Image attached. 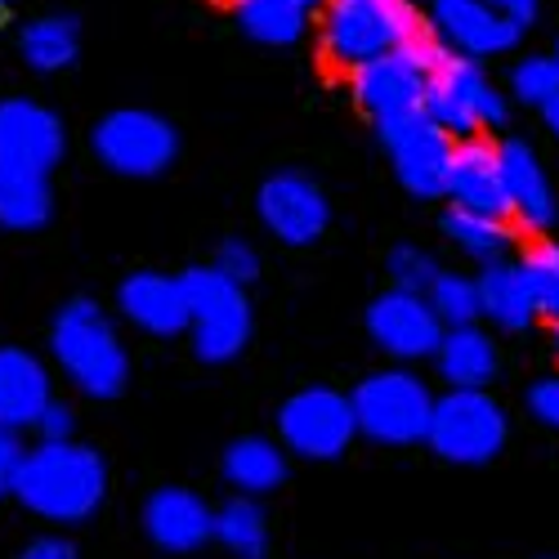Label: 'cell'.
<instances>
[{
	"label": "cell",
	"instance_id": "ee69618b",
	"mask_svg": "<svg viewBox=\"0 0 559 559\" xmlns=\"http://www.w3.org/2000/svg\"><path fill=\"white\" fill-rule=\"evenodd\" d=\"M555 59H559V50H555Z\"/></svg>",
	"mask_w": 559,
	"mask_h": 559
},
{
	"label": "cell",
	"instance_id": "277c9868",
	"mask_svg": "<svg viewBox=\"0 0 559 559\" xmlns=\"http://www.w3.org/2000/svg\"><path fill=\"white\" fill-rule=\"evenodd\" d=\"M443 55V45L426 32L416 36L407 45H399V50H385L377 59H367L349 72V95L354 104L377 121H399L407 112H421L426 104V90H430V72Z\"/></svg>",
	"mask_w": 559,
	"mask_h": 559
},
{
	"label": "cell",
	"instance_id": "74e56055",
	"mask_svg": "<svg viewBox=\"0 0 559 559\" xmlns=\"http://www.w3.org/2000/svg\"><path fill=\"white\" fill-rule=\"evenodd\" d=\"M484 5H492L497 14H506L510 23H520V27H528L537 19V0H484Z\"/></svg>",
	"mask_w": 559,
	"mask_h": 559
},
{
	"label": "cell",
	"instance_id": "8d00e7d4",
	"mask_svg": "<svg viewBox=\"0 0 559 559\" xmlns=\"http://www.w3.org/2000/svg\"><path fill=\"white\" fill-rule=\"evenodd\" d=\"M19 559H76V546L63 537H36V542H27V550Z\"/></svg>",
	"mask_w": 559,
	"mask_h": 559
},
{
	"label": "cell",
	"instance_id": "7c38bea8",
	"mask_svg": "<svg viewBox=\"0 0 559 559\" xmlns=\"http://www.w3.org/2000/svg\"><path fill=\"white\" fill-rule=\"evenodd\" d=\"M255 211H260V224L287 247L318 242L322 233H328V224H332L328 193H322L309 175H296V170L269 175L260 183V193H255Z\"/></svg>",
	"mask_w": 559,
	"mask_h": 559
},
{
	"label": "cell",
	"instance_id": "5bb4252c",
	"mask_svg": "<svg viewBox=\"0 0 559 559\" xmlns=\"http://www.w3.org/2000/svg\"><path fill=\"white\" fill-rule=\"evenodd\" d=\"M367 332L399 362H421V358H435V349H439L448 328L435 318L426 296L385 292V296L371 300V309H367Z\"/></svg>",
	"mask_w": 559,
	"mask_h": 559
},
{
	"label": "cell",
	"instance_id": "7402d4cb",
	"mask_svg": "<svg viewBox=\"0 0 559 559\" xmlns=\"http://www.w3.org/2000/svg\"><path fill=\"white\" fill-rule=\"evenodd\" d=\"M228 14L247 40L273 45V50H287V45L305 40L309 19H313L296 0H228Z\"/></svg>",
	"mask_w": 559,
	"mask_h": 559
},
{
	"label": "cell",
	"instance_id": "4316f807",
	"mask_svg": "<svg viewBox=\"0 0 559 559\" xmlns=\"http://www.w3.org/2000/svg\"><path fill=\"white\" fill-rule=\"evenodd\" d=\"M443 233L456 242V251H465V255L479 260V264H497L510 251V242H515V233H510L506 219L479 215V211H461V206H448Z\"/></svg>",
	"mask_w": 559,
	"mask_h": 559
},
{
	"label": "cell",
	"instance_id": "ba28073f",
	"mask_svg": "<svg viewBox=\"0 0 559 559\" xmlns=\"http://www.w3.org/2000/svg\"><path fill=\"white\" fill-rule=\"evenodd\" d=\"M426 443L456 465H484L506 443V412L484 390H448L430 407Z\"/></svg>",
	"mask_w": 559,
	"mask_h": 559
},
{
	"label": "cell",
	"instance_id": "3957f363",
	"mask_svg": "<svg viewBox=\"0 0 559 559\" xmlns=\"http://www.w3.org/2000/svg\"><path fill=\"white\" fill-rule=\"evenodd\" d=\"M416 36H426V23L407 0H328L322 5L318 45L322 59L341 72H354L358 63L399 50Z\"/></svg>",
	"mask_w": 559,
	"mask_h": 559
},
{
	"label": "cell",
	"instance_id": "b9f144b4",
	"mask_svg": "<svg viewBox=\"0 0 559 559\" xmlns=\"http://www.w3.org/2000/svg\"><path fill=\"white\" fill-rule=\"evenodd\" d=\"M407 5H416V10H421V5H426V0H407Z\"/></svg>",
	"mask_w": 559,
	"mask_h": 559
},
{
	"label": "cell",
	"instance_id": "f546056e",
	"mask_svg": "<svg viewBox=\"0 0 559 559\" xmlns=\"http://www.w3.org/2000/svg\"><path fill=\"white\" fill-rule=\"evenodd\" d=\"M435 318L443 322V328H475V318H479V287H475V277H461V273H443L430 283L426 292Z\"/></svg>",
	"mask_w": 559,
	"mask_h": 559
},
{
	"label": "cell",
	"instance_id": "6da1fadb",
	"mask_svg": "<svg viewBox=\"0 0 559 559\" xmlns=\"http://www.w3.org/2000/svg\"><path fill=\"white\" fill-rule=\"evenodd\" d=\"M10 492L50 524H85L108 497V465L95 448L72 439L40 443L23 452Z\"/></svg>",
	"mask_w": 559,
	"mask_h": 559
},
{
	"label": "cell",
	"instance_id": "30bf717a",
	"mask_svg": "<svg viewBox=\"0 0 559 559\" xmlns=\"http://www.w3.org/2000/svg\"><path fill=\"white\" fill-rule=\"evenodd\" d=\"M277 435H283L287 452L296 456L332 461L354 443L358 426H354V407L341 390L309 385L277 407Z\"/></svg>",
	"mask_w": 559,
	"mask_h": 559
},
{
	"label": "cell",
	"instance_id": "e0dca14e",
	"mask_svg": "<svg viewBox=\"0 0 559 559\" xmlns=\"http://www.w3.org/2000/svg\"><path fill=\"white\" fill-rule=\"evenodd\" d=\"M117 309L126 313V322H134L139 332L162 336V341L189 332L183 287H179V277H166V273H130L117 287Z\"/></svg>",
	"mask_w": 559,
	"mask_h": 559
},
{
	"label": "cell",
	"instance_id": "1f68e13d",
	"mask_svg": "<svg viewBox=\"0 0 559 559\" xmlns=\"http://www.w3.org/2000/svg\"><path fill=\"white\" fill-rule=\"evenodd\" d=\"M390 277H394V292L426 296L430 283L439 277V264H435V255L421 251V247H394V251H390Z\"/></svg>",
	"mask_w": 559,
	"mask_h": 559
},
{
	"label": "cell",
	"instance_id": "8fae6325",
	"mask_svg": "<svg viewBox=\"0 0 559 559\" xmlns=\"http://www.w3.org/2000/svg\"><path fill=\"white\" fill-rule=\"evenodd\" d=\"M377 134L394 162L399 183L412 198H443L452 139L426 112H407L399 121H385V126H377Z\"/></svg>",
	"mask_w": 559,
	"mask_h": 559
},
{
	"label": "cell",
	"instance_id": "9c48e42d",
	"mask_svg": "<svg viewBox=\"0 0 559 559\" xmlns=\"http://www.w3.org/2000/svg\"><path fill=\"white\" fill-rule=\"evenodd\" d=\"M99 162L112 170V175H126V179H153L162 175L175 153H179V134L166 117L148 112V108H117L108 112L95 134H90Z\"/></svg>",
	"mask_w": 559,
	"mask_h": 559
},
{
	"label": "cell",
	"instance_id": "44dd1931",
	"mask_svg": "<svg viewBox=\"0 0 559 559\" xmlns=\"http://www.w3.org/2000/svg\"><path fill=\"white\" fill-rule=\"evenodd\" d=\"M435 358L452 390H484L497 377V345L479 328H448Z\"/></svg>",
	"mask_w": 559,
	"mask_h": 559
},
{
	"label": "cell",
	"instance_id": "d590c367",
	"mask_svg": "<svg viewBox=\"0 0 559 559\" xmlns=\"http://www.w3.org/2000/svg\"><path fill=\"white\" fill-rule=\"evenodd\" d=\"M19 461H23V443H19V435H14V430H0V497H10Z\"/></svg>",
	"mask_w": 559,
	"mask_h": 559
},
{
	"label": "cell",
	"instance_id": "ac0fdd59",
	"mask_svg": "<svg viewBox=\"0 0 559 559\" xmlns=\"http://www.w3.org/2000/svg\"><path fill=\"white\" fill-rule=\"evenodd\" d=\"M497 162H501V179H506L510 215H515L524 228H533V233L550 228L559 206H555V189H550L537 153L524 144V139H506V144H497Z\"/></svg>",
	"mask_w": 559,
	"mask_h": 559
},
{
	"label": "cell",
	"instance_id": "4dcf8cb0",
	"mask_svg": "<svg viewBox=\"0 0 559 559\" xmlns=\"http://www.w3.org/2000/svg\"><path fill=\"white\" fill-rule=\"evenodd\" d=\"M510 90H515L524 104L546 108L559 95V59L555 55H533V59L515 63V72H510Z\"/></svg>",
	"mask_w": 559,
	"mask_h": 559
},
{
	"label": "cell",
	"instance_id": "836d02e7",
	"mask_svg": "<svg viewBox=\"0 0 559 559\" xmlns=\"http://www.w3.org/2000/svg\"><path fill=\"white\" fill-rule=\"evenodd\" d=\"M72 426H76V416H72V407L59 403V399H50V403L40 407V416H36L40 443H63V439H72Z\"/></svg>",
	"mask_w": 559,
	"mask_h": 559
},
{
	"label": "cell",
	"instance_id": "ab89813d",
	"mask_svg": "<svg viewBox=\"0 0 559 559\" xmlns=\"http://www.w3.org/2000/svg\"><path fill=\"white\" fill-rule=\"evenodd\" d=\"M296 5H300V10H309V14H318L322 5H328V0H296Z\"/></svg>",
	"mask_w": 559,
	"mask_h": 559
},
{
	"label": "cell",
	"instance_id": "4fadbf2b",
	"mask_svg": "<svg viewBox=\"0 0 559 559\" xmlns=\"http://www.w3.org/2000/svg\"><path fill=\"white\" fill-rule=\"evenodd\" d=\"M430 5V27L439 36L443 50L465 55V59H497L506 50H515L524 27L497 14L484 0H426Z\"/></svg>",
	"mask_w": 559,
	"mask_h": 559
},
{
	"label": "cell",
	"instance_id": "d4e9b609",
	"mask_svg": "<svg viewBox=\"0 0 559 559\" xmlns=\"http://www.w3.org/2000/svg\"><path fill=\"white\" fill-rule=\"evenodd\" d=\"M55 215V193H50V179L36 175V170H10L0 166V224L32 233L40 224H50Z\"/></svg>",
	"mask_w": 559,
	"mask_h": 559
},
{
	"label": "cell",
	"instance_id": "9a60e30c",
	"mask_svg": "<svg viewBox=\"0 0 559 559\" xmlns=\"http://www.w3.org/2000/svg\"><path fill=\"white\" fill-rule=\"evenodd\" d=\"M63 148H68V134L50 108H40L32 99L0 104V166L50 175L63 162Z\"/></svg>",
	"mask_w": 559,
	"mask_h": 559
},
{
	"label": "cell",
	"instance_id": "ffe728a7",
	"mask_svg": "<svg viewBox=\"0 0 559 559\" xmlns=\"http://www.w3.org/2000/svg\"><path fill=\"white\" fill-rule=\"evenodd\" d=\"M50 403V371L27 349L5 345L0 349V430H27L36 426L40 407Z\"/></svg>",
	"mask_w": 559,
	"mask_h": 559
},
{
	"label": "cell",
	"instance_id": "cb8c5ba5",
	"mask_svg": "<svg viewBox=\"0 0 559 559\" xmlns=\"http://www.w3.org/2000/svg\"><path fill=\"white\" fill-rule=\"evenodd\" d=\"M224 479L233 488H242L247 497L273 492L277 484L287 479V452L277 448L273 439L247 435L238 443H228V452H224Z\"/></svg>",
	"mask_w": 559,
	"mask_h": 559
},
{
	"label": "cell",
	"instance_id": "7a4b0ae2",
	"mask_svg": "<svg viewBox=\"0 0 559 559\" xmlns=\"http://www.w3.org/2000/svg\"><path fill=\"white\" fill-rule=\"evenodd\" d=\"M50 349L68 371V381L90 399H117L130 381L126 345L95 300H72L55 313Z\"/></svg>",
	"mask_w": 559,
	"mask_h": 559
},
{
	"label": "cell",
	"instance_id": "e575fe53",
	"mask_svg": "<svg viewBox=\"0 0 559 559\" xmlns=\"http://www.w3.org/2000/svg\"><path fill=\"white\" fill-rule=\"evenodd\" d=\"M528 412L537 416L542 426L559 430V377H546V381H537L528 390Z\"/></svg>",
	"mask_w": 559,
	"mask_h": 559
},
{
	"label": "cell",
	"instance_id": "2e32d148",
	"mask_svg": "<svg viewBox=\"0 0 559 559\" xmlns=\"http://www.w3.org/2000/svg\"><path fill=\"white\" fill-rule=\"evenodd\" d=\"M443 198H452V206H461V211H479V215L506 219L510 202H506V179H501L497 144H488V139H479V134L452 144Z\"/></svg>",
	"mask_w": 559,
	"mask_h": 559
},
{
	"label": "cell",
	"instance_id": "f1b7e54d",
	"mask_svg": "<svg viewBox=\"0 0 559 559\" xmlns=\"http://www.w3.org/2000/svg\"><path fill=\"white\" fill-rule=\"evenodd\" d=\"M515 269L524 277L528 296H533V309L546 313V318H559V242L537 238Z\"/></svg>",
	"mask_w": 559,
	"mask_h": 559
},
{
	"label": "cell",
	"instance_id": "60d3db41",
	"mask_svg": "<svg viewBox=\"0 0 559 559\" xmlns=\"http://www.w3.org/2000/svg\"><path fill=\"white\" fill-rule=\"evenodd\" d=\"M555 349H559V318H555Z\"/></svg>",
	"mask_w": 559,
	"mask_h": 559
},
{
	"label": "cell",
	"instance_id": "484cf974",
	"mask_svg": "<svg viewBox=\"0 0 559 559\" xmlns=\"http://www.w3.org/2000/svg\"><path fill=\"white\" fill-rule=\"evenodd\" d=\"M19 50H23V59H27L32 72H63V68H72L76 55H81V27H76V19H68V14L36 19V23L23 27Z\"/></svg>",
	"mask_w": 559,
	"mask_h": 559
},
{
	"label": "cell",
	"instance_id": "7bdbcfd3",
	"mask_svg": "<svg viewBox=\"0 0 559 559\" xmlns=\"http://www.w3.org/2000/svg\"><path fill=\"white\" fill-rule=\"evenodd\" d=\"M10 5H14V0H0V10H10Z\"/></svg>",
	"mask_w": 559,
	"mask_h": 559
},
{
	"label": "cell",
	"instance_id": "d6986e66",
	"mask_svg": "<svg viewBox=\"0 0 559 559\" xmlns=\"http://www.w3.org/2000/svg\"><path fill=\"white\" fill-rule=\"evenodd\" d=\"M215 510L189 488H157L144 506V533L170 555H189L211 542Z\"/></svg>",
	"mask_w": 559,
	"mask_h": 559
},
{
	"label": "cell",
	"instance_id": "5b68a950",
	"mask_svg": "<svg viewBox=\"0 0 559 559\" xmlns=\"http://www.w3.org/2000/svg\"><path fill=\"white\" fill-rule=\"evenodd\" d=\"M421 112L452 139H475L488 126L506 121V95L492 85V76L484 72L479 59H465L443 50L435 72H430V90H426V104Z\"/></svg>",
	"mask_w": 559,
	"mask_h": 559
},
{
	"label": "cell",
	"instance_id": "603a6c76",
	"mask_svg": "<svg viewBox=\"0 0 559 559\" xmlns=\"http://www.w3.org/2000/svg\"><path fill=\"white\" fill-rule=\"evenodd\" d=\"M475 287H479V318H492V328H501V332H524L537 318L533 296H528L515 264H506V260L484 264Z\"/></svg>",
	"mask_w": 559,
	"mask_h": 559
},
{
	"label": "cell",
	"instance_id": "83f0119b",
	"mask_svg": "<svg viewBox=\"0 0 559 559\" xmlns=\"http://www.w3.org/2000/svg\"><path fill=\"white\" fill-rule=\"evenodd\" d=\"M211 537L238 559H264L269 550V524H264V510L251 497H233L228 506L215 510L211 520Z\"/></svg>",
	"mask_w": 559,
	"mask_h": 559
},
{
	"label": "cell",
	"instance_id": "52a82bcc",
	"mask_svg": "<svg viewBox=\"0 0 559 559\" xmlns=\"http://www.w3.org/2000/svg\"><path fill=\"white\" fill-rule=\"evenodd\" d=\"M189 305V332L202 362H233L251 341V305L238 283L215 269H189L179 277Z\"/></svg>",
	"mask_w": 559,
	"mask_h": 559
},
{
	"label": "cell",
	"instance_id": "8992f818",
	"mask_svg": "<svg viewBox=\"0 0 559 559\" xmlns=\"http://www.w3.org/2000/svg\"><path fill=\"white\" fill-rule=\"evenodd\" d=\"M349 407H354L358 435L390 443V448H407L426 439L435 394L426 390L421 377L394 367V371H377V377L358 381V390L349 394Z\"/></svg>",
	"mask_w": 559,
	"mask_h": 559
},
{
	"label": "cell",
	"instance_id": "d6a6232c",
	"mask_svg": "<svg viewBox=\"0 0 559 559\" xmlns=\"http://www.w3.org/2000/svg\"><path fill=\"white\" fill-rule=\"evenodd\" d=\"M211 269H215V273H224L228 283L247 287V283H255V277H260V255H255V247H251V242L228 238V242L219 247V255H215V264H211Z\"/></svg>",
	"mask_w": 559,
	"mask_h": 559
},
{
	"label": "cell",
	"instance_id": "f35d334b",
	"mask_svg": "<svg viewBox=\"0 0 559 559\" xmlns=\"http://www.w3.org/2000/svg\"><path fill=\"white\" fill-rule=\"evenodd\" d=\"M542 117H546V130H550V134L559 139V95H555V99H550V104L542 108Z\"/></svg>",
	"mask_w": 559,
	"mask_h": 559
}]
</instances>
